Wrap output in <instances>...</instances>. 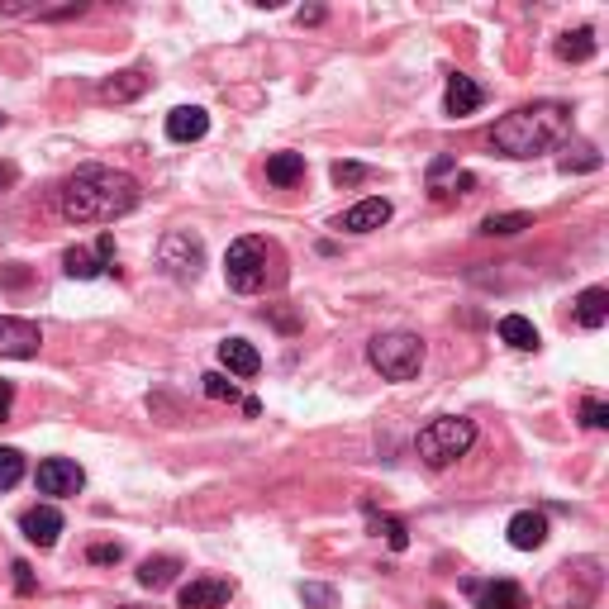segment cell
<instances>
[{
  "label": "cell",
  "instance_id": "7402d4cb",
  "mask_svg": "<svg viewBox=\"0 0 609 609\" xmlns=\"http://www.w3.org/2000/svg\"><path fill=\"white\" fill-rule=\"evenodd\" d=\"M267 181L281 186V191L295 186V181H305V158H300V153H272V158H267Z\"/></svg>",
  "mask_w": 609,
  "mask_h": 609
},
{
  "label": "cell",
  "instance_id": "f546056e",
  "mask_svg": "<svg viewBox=\"0 0 609 609\" xmlns=\"http://www.w3.org/2000/svg\"><path fill=\"white\" fill-rule=\"evenodd\" d=\"M581 424H586V429H609V405L600 395L581 400Z\"/></svg>",
  "mask_w": 609,
  "mask_h": 609
},
{
  "label": "cell",
  "instance_id": "44dd1931",
  "mask_svg": "<svg viewBox=\"0 0 609 609\" xmlns=\"http://www.w3.org/2000/svg\"><path fill=\"white\" fill-rule=\"evenodd\" d=\"M177 571H181L177 557H148V562L138 567V586L143 590H167L172 581H177Z\"/></svg>",
  "mask_w": 609,
  "mask_h": 609
},
{
  "label": "cell",
  "instance_id": "e0dca14e",
  "mask_svg": "<svg viewBox=\"0 0 609 609\" xmlns=\"http://www.w3.org/2000/svg\"><path fill=\"white\" fill-rule=\"evenodd\" d=\"M205 134H210V115H205L200 105H177V110L167 115V138H172V143H200Z\"/></svg>",
  "mask_w": 609,
  "mask_h": 609
},
{
  "label": "cell",
  "instance_id": "d6986e66",
  "mask_svg": "<svg viewBox=\"0 0 609 609\" xmlns=\"http://www.w3.org/2000/svg\"><path fill=\"white\" fill-rule=\"evenodd\" d=\"M605 319H609L605 286H590V291L576 295V324H581V329H605Z\"/></svg>",
  "mask_w": 609,
  "mask_h": 609
},
{
  "label": "cell",
  "instance_id": "8d00e7d4",
  "mask_svg": "<svg viewBox=\"0 0 609 609\" xmlns=\"http://www.w3.org/2000/svg\"><path fill=\"white\" fill-rule=\"evenodd\" d=\"M452 167H457V162H452V158H433V167H429V181H438V177H448Z\"/></svg>",
  "mask_w": 609,
  "mask_h": 609
},
{
  "label": "cell",
  "instance_id": "1f68e13d",
  "mask_svg": "<svg viewBox=\"0 0 609 609\" xmlns=\"http://www.w3.org/2000/svg\"><path fill=\"white\" fill-rule=\"evenodd\" d=\"M557 167H562V172H595V167H600V153H590V148H581V158H562L557 162Z\"/></svg>",
  "mask_w": 609,
  "mask_h": 609
},
{
  "label": "cell",
  "instance_id": "7a4b0ae2",
  "mask_svg": "<svg viewBox=\"0 0 609 609\" xmlns=\"http://www.w3.org/2000/svg\"><path fill=\"white\" fill-rule=\"evenodd\" d=\"M571 134V105L562 100H538V105H519L505 119H495L491 143L505 158H538L557 148Z\"/></svg>",
  "mask_w": 609,
  "mask_h": 609
},
{
  "label": "cell",
  "instance_id": "e575fe53",
  "mask_svg": "<svg viewBox=\"0 0 609 609\" xmlns=\"http://www.w3.org/2000/svg\"><path fill=\"white\" fill-rule=\"evenodd\" d=\"M10 405H15V386L0 381V419H10Z\"/></svg>",
  "mask_w": 609,
  "mask_h": 609
},
{
  "label": "cell",
  "instance_id": "603a6c76",
  "mask_svg": "<svg viewBox=\"0 0 609 609\" xmlns=\"http://www.w3.org/2000/svg\"><path fill=\"white\" fill-rule=\"evenodd\" d=\"M62 272L72 276V281H91V276L110 272V267L96 257V248H67V253H62Z\"/></svg>",
  "mask_w": 609,
  "mask_h": 609
},
{
  "label": "cell",
  "instance_id": "cb8c5ba5",
  "mask_svg": "<svg viewBox=\"0 0 609 609\" xmlns=\"http://www.w3.org/2000/svg\"><path fill=\"white\" fill-rule=\"evenodd\" d=\"M500 338H505L510 348H519V353H533V348H538V329H533V319H524V315L500 319Z\"/></svg>",
  "mask_w": 609,
  "mask_h": 609
},
{
  "label": "cell",
  "instance_id": "9c48e42d",
  "mask_svg": "<svg viewBox=\"0 0 609 609\" xmlns=\"http://www.w3.org/2000/svg\"><path fill=\"white\" fill-rule=\"evenodd\" d=\"M43 329L34 319L20 315H0V357H39Z\"/></svg>",
  "mask_w": 609,
  "mask_h": 609
},
{
  "label": "cell",
  "instance_id": "6da1fadb",
  "mask_svg": "<svg viewBox=\"0 0 609 609\" xmlns=\"http://www.w3.org/2000/svg\"><path fill=\"white\" fill-rule=\"evenodd\" d=\"M143 191L129 172L115 167H77L72 177L62 181L58 191V210L72 224H115V219L134 215Z\"/></svg>",
  "mask_w": 609,
  "mask_h": 609
},
{
  "label": "cell",
  "instance_id": "f35d334b",
  "mask_svg": "<svg viewBox=\"0 0 609 609\" xmlns=\"http://www.w3.org/2000/svg\"><path fill=\"white\" fill-rule=\"evenodd\" d=\"M119 609H143V605H119Z\"/></svg>",
  "mask_w": 609,
  "mask_h": 609
},
{
  "label": "cell",
  "instance_id": "836d02e7",
  "mask_svg": "<svg viewBox=\"0 0 609 609\" xmlns=\"http://www.w3.org/2000/svg\"><path fill=\"white\" fill-rule=\"evenodd\" d=\"M119 557H124L119 543H96V548H91V562H100V567H110V562H119Z\"/></svg>",
  "mask_w": 609,
  "mask_h": 609
},
{
  "label": "cell",
  "instance_id": "f1b7e54d",
  "mask_svg": "<svg viewBox=\"0 0 609 609\" xmlns=\"http://www.w3.org/2000/svg\"><path fill=\"white\" fill-rule=\"evenodd\" d=\"M300 600H305L310 609H334L338 605V590L334 586H319V581H305V586H300Z\"/></svg>",
  "mask_w": 609,
  "mask_h": 609
},
{
  "label": "cell",
  "instance_id": "d4e9b609",
  "mask_svg": "<svg viewBox=\"0 0 609 609\" xmlns=\"http://www.w3.org/2000/svg\"><path fill=\"white\" fill-rule=\"evenodd\" d=\"M524 229H533V215H524V210H510V215H486V219H481V234H491V238H510V234H524Z\"/></svg>",
  "mask_w": 609,
  "mask_h": 609
},
{
  "label": "cell",
  "instance_id": "7c38bea8",
  "mask_svg": "<svg viewBox=\"0 0 609 609\" xmlns=\"http://www.w3.org/2000/svg\"><path fill=\"white\" fill-rule=\"evenodd\" d=\"M386 219H391V200H386V196H367V200H357L353 210H343L338 229H348V234H372V229H381Z\"/></svg>",
  "mask_w": 609,
  "mask_h": 609
},
{
  "label": "cell",
  "instance_id": "83f0119b",
  "mask_svg": "<svg viewBox=\"0 0 609 609\" xmlns=\"http://www.w3.org/2000/svg\"><path fill=\"white\" fill-rule=\"evenodd\" d=\"M200 391L210 395V400H238V386L224 372H205L200 376Z\"/></svg>",
  "mask_w": 609,
  "mask_h": 609
},
{
  "label": "cell",
  "instance_id": "8992f818",
  "mask_svg": "<svg viewBox=\"0 0 609 609\" xmlns=\"http://www.w3.org/2000/svg\"><path fill=\"white\" fill-rule=\"evenodd\" d=\"M367 362L386 381H410L424 367V338L419 334H376L367 343Z\"/></svg>",
  "mask_w": 609,
  "mask_h": 609
},
{
  "label": "cell",
  "instance_id": "ffe728a7",
  "mask_svg": "<svg viewBox=\"0 0 609 609\" xmlns=\"http://www.w3.org/2000/svg\"><path fill=\"white\" fill-rule=\"evenodd\" d=\"M595 29H567L562 39H557V58L562 62H590L595 58Z\"/></svg>",
  "mask_w": 609,
  "mask_h": 609
},
{
  "label": "cell",
  "instance_id": "d6a6232c",
  "mask_svg": "<svg viewBox=\"0 0 609 609\" xmlns=\"http://www.w3.org/2000/svg\"><path fill=\"white\" fill-rule=\"evenodd\" d=\"M10 571H15V590H20V595H34V590H39L34 586V567H29V562H15Z\"/></svg>",
  "mask_w": 609,
  "mask_h": 609
},
{
  "label": "cell",
  "instance_id": "ba28073f",
  "mask_svg": "<svg viewBox=\"0 0 609 609\" xmlns=\"http://www.w3.org/2000/svg\"><path fill=\"white\" fill-rule=\"evenodd\" d=\"M34 486L43 495H53V500H67V495H81L86 472H81L72 457H48V462H39V472H34Z\"/></svg>",
  "mask_w": 609,
  "mask_h": 609
},
{
  "label": "cell",
  "instance_id": "5bb4252c",
  "mask_svg": "<svg viewBox=\"0 0 609 609\" xmlns=\"http://www.w3.org/2000/svg\"><path fill=\"white\" fill-rule=\"evenodd\" d=\"M20 533L34 543V548H53L62 533V514L53 505H34V510L20 514Z\"/></svg>",
  "mask_w": 609,
  "mask_h": 609
},
{
  "label": "cell",
  "instance_id": "4316f807",
  "mask_svg": "<svg viewBox=\"0 0 609 609\" xmlns=\"http://www.w3.org/2000/svg\"><path fill=\"white\" fill-rule=\"evenodd\" d=\"M20 481H24V452L0 448V491H15Z\"/></svg>",
  "mask_w": 609,
  "mask_h": 609
},
{
  "label": "cell",
  "instance_id": "2e32d148",
  "mask_svg": "<svg viewBox=\"0 0 609 609\" xmlns=\"http://www.w3.org/2000/svg\"><path fill=\"white\" fill-rule=\"evenodd\" d=\"M510 548H519V552H538L543 543H548V519L538 510H519L510 519Z\"/></svg>",
  "mask_w": 609,
  "mask_h": 609
},
{
  "label": "cell",
  "instance_id": "ab89813d",
  "mask_svg": "<svg viewBox=\"0 0 609 609\" xmlns=\"http://www.w3.org/2000/svg\"><path fill=\"white\" fill-rule=\"evenodd\" d=\"M0 129H5V115H0Z\"/></svg>",
  "mask_w": 609,
  "mask_h": 609
},
{
  "label": "cell",
  "instance_id": "52a82bcc",
  "mask_svg": "<svg viewBox=\"0 0 609 609\" xmlns=\"http://www.w3.org/2000/svg\"><path fill=\"white\" fill-rule=\"evenodd\" d=\"M158 262L172 281H186V286H191L200 276V267H205V238L191 234V229H167L158 243Z\"/></svg>",
  "mask_w": 609,
  "mask_h": 609
},
{
  "label": "cell",
  "instance_id": "484cf974",
  "mask_svg": "<svg viewBox=\"0 0 609 609\" xmlns=\"http://www.w3.org/2000/svg\"><path fill=\"white\" fill-rule=\"evenodd\" d=\"M367 519H372V533H376V538H386L395 552L410 548V529H405L400 519H391V514H376L372 505H367Z\"/></svg>",
  "mask_w": 609,
  "mask_h": 609
},
{
  "label": "cell",
  "instance_id": "74e56055",
  "mask_svg": "<svg viewBox=\"0 0 609 609\" xmlns=\"http://www.w3.org/2000/svg\"><path fill=\"white\" fill-rule=\"evenodd\" d=\"M295 20H300V24H319V20H324V10H319V5H310V10H300Z\"/></svg>",
  "mask_w": 609,
  "mask_h": 609
},
{
  "label": "cell",
  "instance_id": "5b68a950",
  "mask_svg": "<svg viewBox=\"0 0 609 609\" xmlns=\"http://www.w3.org/2000/svg\"><path fill=\"white\" fill-rule=\"evenodd\" d=\"M472 443H476V424H472V419H462V414H443V419H433L429 429H419L414 452H419V462H424V467L443 472V467H452L457 457H467Z\"/></svg>",
  "mask_w": 609,
  "mask_h": 609
},
{
  "label": "cell",
  "instance_id": "8fae6325",
  "mask_svg": "<svg viewBox=\"0 0 609 609\" xmlns=\"http://www.w3.org/2000/svg\"><path fill=\"white\" fill-rule=\"evenodd\" d=\"M462 590L476 600V609H529L514 581H462Z\"/></svg>",
  "mask_w": 609,
  "mask_h": 609
},
{
  "label": "cell",
  "instance_id": "4fadbf2b",
  "mask_svg": "<svg viewBox=\"0 0 609 609\" xmlns=\"http://www.w3.org/2000/svg\"><path fill=\"white\" fill-rule=\"evenodd\" d=\"M481 105H486V91H481L472 77L452 72V77H448V91H443V110H448L452 119H467V115H476Z\"/></svg>",
  "mask_w": 609,
  "mask_h": 609
},
{
  "label": "cell",
  "instance_id": "d590c367",
  "mask_svg": "<svg viewBox=\"0 0 609 609\" xmlns=\"http://www.w3.org/2000/svg\"><path fill=\"white\" fill-rule=\"evenodd\" d=\"M15 181H20V167H15V162H0V191L15 186Z\"/></svg>",
  "mask_w": 609,
  "mask_h": 609
},
{
  "label": "cell",
  "instance_id": "3957f363",
  "mask_svg": "<svg viewBox=\"0 0 609 609\" xmlns=\"http://www.w3.org/2000/svg\"><path fill=\"white\" fill-rule=\"evenodd\" d=\"M224 281L238 295H257V291H267V286H281L286 281V257H281V248H276L272 238L248 234V238H238V243H229Z\"/></svg>",
  "mask_w": 609,
  "mask_h": 609
},
{
  "label": "cell",
  "instance_id": "4dcf8cb0",
  "mask_svg": "<svg viewBox=\"0 0 609 609\" xmlns=\"http://www.w3.org/2000/svg\"><path fill=\"white\" fill-rule=\"evenodd\" d=\"M329 177H334L338 186H362V181L372 177V167H362V162H334Z\"/></svg>",
  "mask_w": 609,
  "mask_h": 609
},
{
  "label": "cell",
  "instance_id": "277c9868",
  "mask_svg": "<svg viewBox=\"0 0 609 609\" xmlns=\"http://www.w3.org/2000/svg\"><path fill=\"white\" fill-rule=\"evenodd\" d=\"M605 586V571L595 557H576V562H562L552 567V576L543 581V600L552 609H586L595 605V595Z\"/></svg>",
  "mask_w": 609,
  "mask_h": 609
},
{
  "label": "cell",
  "instance_id": "30bf717a",
  "mask_svg": "<svg viewBox=\"0 0 609 609\" xmlns=\"http://www.w3.org/2000/svg\"><path fill=\"white\" fill-rule=\"evenodd\" d=\"M181 609H224L234 600V581H224V576H196V581H186L181 586Z\"/></svg>",
  "mask_w": 609,
  "mask_h": 609
},
{
  "label": "cell",
  "instance_id": "ac0fdd59",
  "mask_svg": "<svg viewBox=\"0 0 609 609\" xmlns=\"http://www.w3.org/2000/svg\"><path fill=\"white\" fill-rule=\"evenodd\" d=\"M219 362H224L234 376H257V372H262V357H257V348L248 343V338H224V343H219Z\"/></svg>",
  "mask_w": 609,
  "mask_h": 609
},
{
  "label": "cell",
  "instance_id": "9a60e30c",
  "mask_svg": "<svg viewBox=\"0 0 609 609\" xmlns=\"http://www.w3.org/2000/svg\"><path fill=\"white\" fill-rule=\"evenodd\" d=\"M148 86H153V77H148L143 67H129V72H115V77L100 81V100H110V105H129V100H138Z\"/></svg>",
  "mask_w": 609,
  "mask_h": 609
}]
</instances>
